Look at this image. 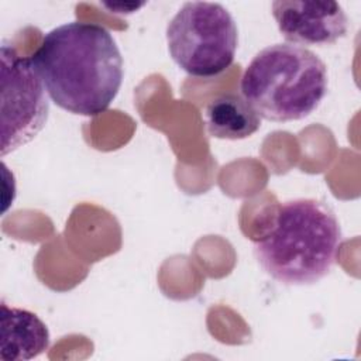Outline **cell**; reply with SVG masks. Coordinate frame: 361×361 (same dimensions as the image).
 Returning <instances> with one entry per match:
<instances>
[{"label": "cell", "mask_w": 361, "mask_h": 361, "mask_svg": "<svg viewBox=\"0 0 361 361\" xmlns=\"http://www.w3.org/2000/svg\"><path fill=\"white\" fill-rule=\"evenodd\" d=\"M30 59L51 100L72 114L106 111L123 83V56L100 24L58 25L44 35Z\"/></svg>", "instance_id": "obj_1"}, {"label": "cell", "mask_w": 361, "mask_h": 361, "mask_svg": "<svg viewBox=\"0 0 361 361\" xmlns=\"http://www.w3.org/2000/svg\"><path fill=\"white\" fill-rule=\"evenodd\" d=\"M343 234L330 206L309 197L282 203L272 228L254 244L267 275L282 285L305 286L323 279L334 267Z\"/></svg>", "instance_id": "obj_2"}, {"label": "cell", "mask_w": 361, "mask_h": 361, "mask_svg": "<svg viewBox=\"0 0 361 361\" xmlns=\"http://www.w3.org/2000/svg\"><path fill=\"white\" fill-rule=\"evenodd\" d=\"M326 63L310 49L274 44L245 68L240 90L259 117L286 123L310 116L327 93Z\"/></svg>", "instance_id": "obj_3"}, {"label": "cell", "mask_w": 361, "mask_h": 361, "mask_svg": "<svg viewBox=\"0 0 361 361\" xmlns=\"http://www.w3.org/2000/svg\"><path fill=\"white\" fill-rule=\"evenodd\" d=\"M173 62L193 78H214L228 69L238 45L237 24L220 3L186 1L166 25Z\"/></svg>", "instance_id": "obj_4"}, {"label": "cell", "mask_w": 361, "mask_h": 361, "mask_svg": "<svg viewBox=\"0 0 361 361\" xmlns=\"http://www.w3.org/2000/svg\"><path fill=\"white\" fill-rule=\"evenodd\" d=\"M1 157L25 145L45 127L49 103L31 59L1 47Z\"/></svg>", "instance_id": "obj_5"}, {"label": "cell", "mask_w": 361, "mask_h": 361, "mask_svg": "<svg viewBox=\"0 0 361 361\" xmlns=\"http://www.w3.org/2000/svg\"><path fill=\"white\" fill-rule=\"evenodd\" d=\"M281 35L292 45L326 47L347 34L348 17L336 1H272Z\"/></svg>", "instance_id": "obj_6"}, {"label": "cell", "mask_w": 361, "mask_h": 361, "mask_svg": "<svg viewBox=\"0 0 361 361\" xmlns=\"http://www.w3.org/2000/svg\"><path fill=\"white\" fill-rule=\"evenodd\" d=\"M51 343L45 323L32 312L1 302V360H31L48 350Z\"/></svg>", "instance_id": "obj_7"}, {"label": "cell", "mask_w": 361, "mask_h": 361, "mask_svg": "<svg viewBox=\"0 0 361 361\" xmlns=\"http://www.w3.org/2000/svg\"><path fill=\"white\" fill-rule=\"evenodd\" d=\"M206 131L213 138L243 140L261 127V117L237 93H223L210 100L203 111Z\"/></svg>", "instance_id": "obj_8"}]
</instances>
